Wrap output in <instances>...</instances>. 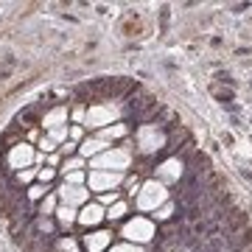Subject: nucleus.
Instances as JSON below:
<instances>
[{"label":"nucleus","instance_id":"obj_1","mask_svg":"<svg viewBox=\"0 0 252 252\" xmlns=\"http://www.w3.org/2000/svg\"><path fill=\"white\" fill-rule=\"evenodd\" d=\"M129 162H132V154H129V149H112V152H104L98 154L95 160L90 162L93 171H112V174H124L126 168H129Z\"/></svg>","mask_w":252,"mask_h":252},{"label":"nucleus","instance_id":"obj_2","mask_svg":"<svg viewBox=\"0 0 252 252\" xmlns=\"http://www.w3.org/2000/svg\"><path fill=\"white\" fill-rule=\"evenodd\" d=\"M168 202V190H165V185L157 180H149L140 185V190H137V207L140 210H157V207H162Z\"/></svg>","mask_w":252,"mask_h":252},{"label":"nucleus","instance_id":"obj_3","mask_svg":"<svg viewBox=\"0 0 252 252\" xmlns=\"http://www.w3.org/2000/svg\"><path fill=\"white\" fill-rule=\"evenodd\" d=\"M129 244H146V241H152L154 235H157V227H154L152 219H146V216H135L132 221H126L124 224V233H121Z\"/></svg>","mask_w":252,"mask_h":252},{"label":"nucleus","instance_id":"obj_4","mask_svg":"<svg viewBox=\"0 0 252 252\" xmlns=\"http://www.w3.org/2000/svg\"><path fill=\"white\" fill-rule=\"evenodd\" d=\"M115 118H118V107L112 101H104V104H93L84 112V124L90 129H107V126L115 124Z\"/></svg>","mask_w":252,"mask_h":252},{"label":"nucleus","instance_id":"obj_5","mask_svg":"<svg viewBox=\"0 0 252 252\" xmlns=\"http://www.w3.org/2000/svg\"><path fill=\"white\" fill-rule=\"evenodd\" d=\"M137 146H140L143 154H157L160 149L168 146V140H165V132L162 129H157L154 124H143L137 129Z\"/></svg>","mask_w":252,"mask_h":252},{"label":"nucleus","instance_id":"obj_6","mask_svg":"<svg viewBox=\"0 0 252 252\" xmlns=\"http://www.w3.org/2000/svg\"><path fill=\"white\" fill-rule=\"evenodd\" d=\"M124 182V174H112V171H90L87 174V188L95 193H109Z\"/></svg>","mask_w":252,"mask_h":252},{"label":"nucleus","instance_id":"obj_7","mask_svg":"<svg viewBox=\"0 0 252 252\" xmlns=\"http://www.w3.org/2000/svg\"><path fill=\"white\" fill-rule=\"evenodd\" d=\"M182 174H185V162L180 157H171V160H165L157 165V177L154 180L162 182V185H168V182H180Z\"/></svg>","mask_w":252,"mask_h":252},{"label":"nucleus","instance_id":"obj_8","mask_svg":"<svg viewBox=\"0 0 252 252\" xmlns=\"http://www.w3.org/2000/svg\"><path fill=\"white\" fill-rule=\"evenodd\" d=\"M59 202H62V205H70V207H84L87 205V199H90V190L84 188V185H62V188H59Z\"/></svg>","mask_w":252,"mask_h":252},{"label":"nucleus","instance_id":"obj_9","mask_svg":"<svg viewBox=\"0 0 252 252\" xmlns=\"http://www.w3.org/2000/svg\"><path fill=\"white\" fill-rule=\"evenodd\" d=\"M34 160H36V154H34V149H31L28 143L11 146V152H9V168H14V171H23V168H28Z\"/></svg>","mask_w":252,"mask_h":252},{"label":"nucleus","instance_id":"obj_10","mask_svg":"<svg viewBox=\"0 0 252 252\" xmlns=\"http://www.w3.org/2000/svg\"><path fill=\"white\" fill-rule=\"evenodd\" d=\"M109 244H112V233H107V230H93V233L84 235V250L87 252H107Z\"/></svg>","mask_w":252,"mask_h":252},{"label":"nucleus","instance_id":"obj_11","mask_svg":"<svg viewBox=\"0 0 252 252\" xmlns=\"http://www.w3.org/2000/svg\"><path fill=\"white\" fill-rule=\"evenodd\" d=\"M101 219H107L104 207H101V205H90V202H87V205H84V207L79 210L76 221H79V224H84V227H95V224L101 221Z\"/></svg>","mask_w":252,"mask_h":252},{"label":"nucleus","instance_id":"obj_12","mask_svg":"<svg viewBox=\"0 0 252 252\" xmlns=\"http://www.w3.org/2000/svg\"><path fill=\"white\" fill-rule=\"evenodd\" d=\"M107 152V143L101 140V137H87V140H81L79 146V154L81 157H98V154Z\"/></svg>","mask_w":252,"mask_h":252},{"label":"nucleus","instance_id":"obj_13","mask_svg":"<svg viewBox=\"0 0 252 252\" xmlns=\"http://www.w3.org/2000/svg\"><path fill=\"white\" fill-rule=\"evenodd\" d=\"M42 126H45V129L67 126V109H64V107H56V109H51V112H45V118H42Z\"/></svg>","mask_w":252,"mask_h":252},{"label":"nucleus","instance_id":"obj_14","mask_svg":"<svg viewBox=\"0 0 252 252\" xmlns=\"http://www.w3.org/2000/svg\"><path fill=\"white\" fill-rule=\"evenodd\" d=\"M76 216H79V213H76V207H70V205H59L56 207V219H59V224L62 227H70L73 221H76Z\"/></svg>","mask_w":252,"mask_h":252},{"label":"nucleus","instance_id":"obj_15","mask_svg":"<svg viewBox=\"0 0 252 252\" xmlns=\"http://www.w3.org/2000/svg\"><path fill=\"white\" fill-rule=\"evenodd\" d=\"M129 129H126V124H112L107 126V129H101V140L107 143V140H115V137H124Z\"/></svg>","mask_w":252,"mask_h":252},{"label":"nucleus","instance_id":"obj_16","mask_svg":"<svg viewBox=\"0 0 252 252\" xmlns=\"http://www.w3.org/2000/svg\"><path fill=\"white\" fill-rule=\"evenodd\" d=\"M56 207H59V199H56L54 193H48V196L39 202V216H42V219H45V216H54Z\"/></svg>","mask_w":252,"mask_h":252},{"label":"nucleus","instance_id":"obj_17","mask_svg":"<svg viewBox=\"0 0 252 252\" xmlns=\"http://www.w3.org/2000/svg\"><path fill=\"white\" fill-rule=\"evenodd\" d=\"M67 137H70V129H67V126H56V129H51L48 140H51V143H67Z\"/></svg>","mask_w":252,"mask_h":252},{"label":"nucleus","instance_id":"obj_18","mask_svg":"<svg viewBox=\"0 0 252 252\" xmlns=\"http://www.w3.org/2000/svg\"><path fill=\"white\" fill-rule=\"evenodd\" d=\"M124 216H126V202H115V205L107 210L109 221H118V219H124Z\"/></svg>","mask_w":252,"mask_h":252},{"label":"nucleus","instance_id":"obj_19","mask_svg":"<svg viewBox=\"0 0 252 252\" xmlns=\"http://www.w3.org/2000/svg\"><path fill=\"white\" fill-rule=\"evenodd\" d=\"M84 168V157H70V160H64V174H70V171H81Z\"/></svg>","mask_w":252,"mask_h":252},{"label":"nucleus","instance_id":"obj_20","mask_svg":"<svg viewBox=\"0 0 252 252\" xmlns=\"http://www.w3.org/2000/svg\"><path fill=\"white\" fill-rule=\"evenodd\" d=\"M45 196H48L45 185H31V188H28V199H34V202H42Z\"/></svg>","mask_w":252,"mask_h":252},{"label":"nucleus","instance_id":"obj_21","mask_svg":"<svg viewBox=\"0 0 252 252\" xmlns=\"http://www.w3.org/2000/svg\"><path fill=\"white\" fill-rule=\"evenodd\" d=\"M87 182V177L81 171H70V174H64V185H84Z\"/></svg>","mask_w":252,"mask_h":252},{"label":"nucleus","instance_id":"obj_22","mask_svg":"<svg viewBox=\"0 0 252 252\" xmlns=\"http://www.w3.org/2000/svg\"><path fill=\"white\" fill-rule=\"evenodd\" d=\"M154 216L160 219V221H168V219L174 216V207L168 205V202H165V205H162V207H157V213H154Z\"/></svg>","mask_w":252,"mask_h":252},{"label":"nucleus","instance_id":"obj_23","mask_svg":"<svg viewBox=\"0 0 252 252\" xmlns=\"http://www.w3.org/2000/svg\"><path fill=\"white\" fill-rule=\"evenodd\" d=\"M54 168H39V171H36V180H39V185H48V182L54 180Z\"/></svg>","mask_w":252,"mask_h":252},{"label":"nucleus","instance_id":"obj_24","mask_svg":"<svg viewBox=\"0 0 252 252\" xmlns=\"http://www.w3.org/2000/svg\"><path fill=\"white\" fill-rule=\"evenodd\" d=\"M109 252H143L137 244H118V247H112Z\"/></svg>","mask_w":252,"mask_h":252},{"label":"nucleus","instance_id":"obj_25","mask_svg":"<svg viewBox=\"0 0 252 252\" xmlns=\"http://www.w3.org/2000/svg\"><path fill=\"white\" fill-rule=\"evenodd\" d=\"M115 202H118V190H109V193H101V205H109V207H112Z\"/></svg>","mask_w":252,"mask_h":252},{"label":"nucleus","instance_id":"obj_26","mask_svg":"<svg viewBox=\"0 0 252 252\" xmlns=\"http://www.w3.org/2000/svg\"><path fill=\"white\" fill-rule=\"evenodd\" d=\"M36 177V171H31V168H23V171H17V182H31Z\"/></svg>","mask_w":252,"mask_h":252},{"label":"nucleus","instance_id":"obj_27","mask_svg":"<svg viewBox=\"0 0 252 252\" xmlns=\"http://www.w3.org/2000/svg\"><path fill=\"white\" fill-rule=\"evenodd\" d=\"M59 252H79V250H76V244H73L70 238H62V241H59Z\"/></svg>","mask_w":252,"mask_h":252},{"label":"nucleus","instance_id":"obj_28","mask_svg":"<svg viewBox=\"0 0 252 252\" xmlns=\"http://www.w3.org/2000/svg\"><path fill=\"white\" fill-rule=\"evenodd\" d=\"M70 140H73V143L81 140V129H79V126H73V129H70Z\"/></svg>","mask_w":252,"mask_h":252},{"label":"nucleus","instance_id":"obj_29","mask_svg":"<svg viewBox=\"0 0 252 252\" xmlns=\"http://www.w3.org/2000/svg\"><path fill=\"white\" fill-rule=\"evenodd\" d=\"M62 152H64V154L76 152V143H73V140H67V143H62Z\"/></svg>","mask_w":252,"mask_h":252},{"label":"nucleus","instance_id":"obj_30","mask_svg":"<svg viewBox=\"0 0 252 252\" xmlns=\"http://www.w3.org/2000/svg\"><path fill=\"white\" fill-rule=\"evenodd\" d=\"M39 146H42V149H45V152H54V149H56V143H51V140H48V137H45V140H42V143H39Z\"/></svg>","mask_w":252,"mask_h":252},{"label":"nucleus","instance_id":"obj_31","mask_svg":"<svg viewBox=\"0 0 252 252\" xmlns=\"http://www.w3.org/2000/svg\"><path fill=\"white\" fill-rule=\"evenodd\" d=\"M73 118H76V121H81V118H84V107L76 109V112H73Z\"/></svg>","mask_w":252,"mask_h":252}]
</instances>
